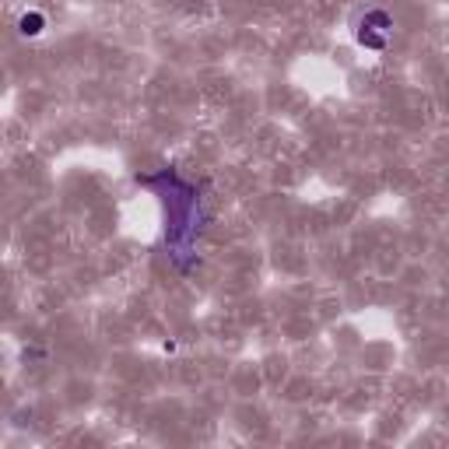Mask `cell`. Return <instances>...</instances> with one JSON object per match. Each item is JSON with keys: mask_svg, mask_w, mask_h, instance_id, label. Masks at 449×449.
<instances>
[{"mask_svg": "<svg viewBox=\"0 0 449 449\" xmlns=\"http://www.w3.org/2000/svg\"><path fill=\"white\" fill-rule=\"evenodd\" d=\"M18 28H21V35H39L42 32V14H25L18 21Z\"/></svg>", "mask_w": 449, "mask_h": 449, "instance_id": "1", "label": "cell"}]
</instances>
